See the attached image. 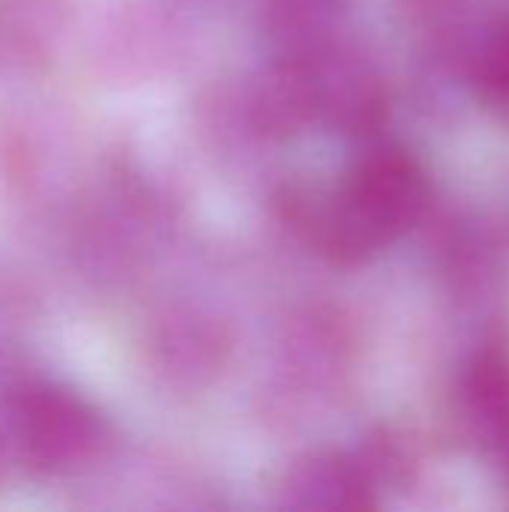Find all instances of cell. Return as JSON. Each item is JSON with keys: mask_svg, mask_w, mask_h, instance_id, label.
Returning <instances> with one entry per match:
<instances>
[{"mask_svg": "<svg viewBox=\"0 0 509 512\" xmlns=\"http://www.w3.org/2000/svg\"><path fill=\"white\" fill-rule=\"evenodd\" d=\"M429 201L420 159L396 144L366 150L336 189L294 192L288 216L300 237L336 264H363L417 225Z\"/></svg>", "mask_w": 509, "mask_h": 512, "instance_id": "1", "label": "cell"}, {"mask_svg": "<svg viewBox=\"0 0 509 512\" xmlns=\"http://www.w3.org/2000/svg\"><path fill=\"white\" fill-rule=\"evenodd\" d=\"M93 408L60 387H27L12 402V441L24 465L45 474L84 465L99 447Z\"/></svg>", "mask_w": 509, "mask_h": 512, "instance_id": "2", "label": "cell"}, {"mask_svg": "<svg viewBox=\"0 0 509 512\" xmlns=\"http://www.w3.org/2000/svg\"><path fill=\"white\" fill-rule=\"evenodd\" d=\"M456 426L468 444L489 453L509 432V348L483 345L456 384Z\"/></svg>", "mask_w": 509, "mask_h": 512, "instance_id": "3", "label": "cell"}, {"mask_svg": "<svg viewBox=\"0 0 509 512\" xmlns=\"http://www.w3.org/2000/svg\"><path fill=\"white\" fill-rule=\"evenodd\" d=\"M282 504L294 510H372L375 480L357 459L315 456L294 465L282 483Z\"/></svg>", "mask_w": 509, "mask_h": 512, "instance_id": "4", "label": "cell"}, {"mask_svg": "<svg viewBox=\"0 0 509 512\" xmlns=\"http://www.w3.org/2000/svg\"><path fill=\"white\" fill-rule=\"evenodd\" d=\"M339 12L342 0H264V24L288 54L327 42Z\"/></svg>", "mask_w": 509, "mask_h": 512, "instance_id": "5", "label": "cell"}, {"mask_svg": "<svg viewBox=\"0 0 509 512\" xmlns=\"http://www.w3.org/2000/svg\"><path fill=\"white\" fill-rule=\"evenodd\" d=\"M471 81L480 102L498 117H509V15L495 21L471 57Z\"/></svg>", "mask_w": 509, "mask_h": 512, "instance_id": "6", "label": "cell"}, {"mask_svg": "<svg viewBox=\"0 0 509 512\" xmlns=\"http://www.w3.org/2000/svg\"><path fill=\"white\" fill-rule=\"evenodd\" d=\"M402 21L432 48H450L468 18L471 0H396Z\"/></svg>", "mask_w": 509, "mask_h": 512, "instance_id": "7", "label": "cell"}, {"mask_svg": "<svg viewBox=\"0 0 509 512\" xmlns=\"http://www.w3.org/2000/svg\"><path fill=\"white\" fill-rule=\"evenodd\" d=\"M489 459H492V465H495V471H498V477L507 483V489H509V432L486 453Z\"/></svg>", "mask_w": 509, "mask_h": 512, "instance_id": "8", "label": "cell"}]
</instances>
